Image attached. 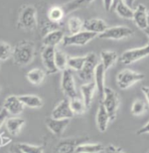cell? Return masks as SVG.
Wrapping results in <instances>:
<instances>
[{
    "label": "cell",
    "instance_id": "cell-1",
    "mask_svg": "<svg viewBox=\"0 0 149 153\" xmlns=\"http://www.w3.org/2000/svg\"><path fill=\"white\" fill-rule=\"evenodd\" d=\"M35 56V44L31 41L19 42L13 50L14 62L21 67L30 64Z\"/></svg>",
    "mask_w": 149,
    "mask_h": 153
},
{
    "label": "cell",
    "instance_id": "cell-2",
    "mask_svg": "<svg viewBox=\"0 0 149 153\" xmlns=\"http://www.w3.org/2000/svg\"><path fill=\"white\" fill-rule=\"evenodd\" d=\"M100 103L104 106L107 114H109L110 120L113 121L117 117V113L119 110L120 100L119 94L112 90L111 88L105 87L104 93V98Z\"/></svg>",
    "mask_w": 149,
    "mask_h": 153
},
{
    "label": "cell",
    "instance_id": "cell-3",
    "mask_svg": "<svg viewBox=\"0 0 149 153\" xmlns=\"http://www.w3.org/2000/svg\"><path fill=\"white\" fill-rule=\"evenodd\" d=\"M18 26L27 31L34 30L37 27V10L32 5L25 6L18 18Z\"/></svg>",
    "mask_w": 149,
    "mask_h": 153
},
{
    "label": "cell",
    "instance_id": "cell-4",
    "mask_svg": "<svg viewBox=\"0 0 149 153\" xmlns=\"http://www.w3.org/2000/svg\"><path fill=\"white\" fill-rule=\"evenodd\" d=\"M145 74L136 72L132 70H122L117 75V84L121 90L128 89L134 84L145 79Z\"/></svg>",
    "mask_w": 149,
    "mask_h": 153
},
{
    "label": "cell",
    "instance_id": "cell-5",
    "mask_svg": "<svg viewBox=\"0 0 149 153\" xmlns=\"http://www.w3.org/2000/svg\"><path fill=\"white\" fill-rule=\"evenodd\" d=\"M149 56V42L144 47L128 49L121 54L119 61L121 64L129 65Z\"/></svg>",
    "mask_w": 149,
    "mask_h": 153
},
{
    "label": "cell",
    "instance_id": "cell-6",
    "mask_svg": "<svg viewBox=\"0 0 149 153\" xmlns=\"http://www.w3.org/2000/svg\"><path fill=\"white\" fill-rule=\"evenodd\" d=\"M97 62V56L95 53H89L85 56L84 64L80 71H78V76L84 83L92 82L94 78V72L96 70Z\"/></svg>",
    "mask_w": 149,
    "mask_h": 153
},
{
    "label": "cell",
    "instance_id": "cell-7",
    "mask_svg": "<svg viewBox=\"0 0 149 153\" xmlns=\"http://www.w3.org/2000/svg\"><path fill=\"white\" fill-rule=\"evenodd\" d=\"M97 35L88 31H81L75 34L66 35L63 38V46H84L90 41L95 39Z\"/></svg>",
    "mask_w": 149,
    "mask_h": 153
},
{
    "label": "cell",
    "instance_id": "cell-8",
    "mask_svg": "<svg viewBox=\"0 0 149 153\" xmlns=\"http://www.w3.org/2000/svg\"><path fill=\"white\" fill-rule=\"evenodd\" d=\"M134 34V31L128 27L125 26H116L108 27L104 33L98 35L100 39L104 40H123L131 37Z\"/></svg>",
    "mask_w": 149,
    "mask_h": 153
},
{
    "label": "cell",
    "instance_id": "cell-9",
    "mask_svg": "<svg viewBox=\"0 0 149 153\" xmlns=\"http://www.w3.org/2000/svg\"><path fill=\"white\" fill-rule=\"evenodd\" d=\"M60 87L63 93L69 98V99H74L77 97V92L75 88V83H74L73 72L69 68L62 71L61 75V81H60Z\"/></svg>",
    "mask_w": 149,
    "mask_h": 153
},
{
    "label": "cell",
    "instance_id": "cell-10",
    "mask_svg": "<svg viewBox=\"0 0 149 153\" xmlns=\"http://www.w3.org/2000/svg\"><path fill=\"white\" fill-rule=\"evenodd\" d=\"M73 116L74 114L70 108L68 98L60 100L51 113V118L55 120H70Z\"/></svg>",
    "mask_w": 149,
    "mask_h": 153
},
{
    "label": "cell",
    "instance_id": "cell-11",
    "mask_svg": "<svg viewBox=\"0 0 149 153\" xmlns=\"http://www.w3.org/2000/svg\"><path fill=\"white\" fill-rule=\"evenodd\" d=\"M55 48L53 47H44L41 52L42 62L48 74H55L58 71L55 62Z\"/></svg>",
    "mask_w": 149,
    "mask_h": 153
},
{
    "label": "cell",
    "instance_id": "cell-12",
    "mask_svg": "<svg viewBox=\"0 0 149 153\" xmlns=\"http://www.w3.org/2000/svg\"><path fill=\"white\" fill-rule=\"evenodd\" d=\"M3 108L10 114L12 115H19L23 110H24V105L21 103V101L18 99V96L11 95L5 99L3 104Z\"/></svg>",
    "mask_w": 149,
    "mask_h": 153
},
{
    "label": "cell",
    "instance_id": "cell-13",
    "mask_svg": "<svg viewBox=\"0 0 149 153\" xmlns=\"http://www.w3.org/2000/svg\"><path fill=\"white\" fill-rule=\"evenodd\" d=\"M135 25L142 29L145 30L149 26L148 20V10L147 7L139 4V5L136 6V8L134 10V17H133Z\"/></svg>",
    "mask_w": 149,
    "mask_h": 153
},
{
    "label": "cell",
    "instance_id": "cell-14",
    "mask_svg": "<svg viewBox=\"0 0 149 153\" xmlns=\"http://www.w3.org/2000/svg\"><path fill=\"white\" fill-rule=\"evenodd\" d=\"M105 72L106 71L104 70V66L102 65V63H98L96 67L95 72H94V83L96 85V89L98 92L99 95V99L100 101H102L103 98H104V89H105Z\"/></svg>",
    "mask_w": 149,
    "mask_h": 153
},
{
    "label": "cell",
    "instance_id": "cell-15",
    "mask_svg": "<svg viewBox=\"0 0 149 153\" xmlns=\"http://www.w3.org/2000/svg\"><path fill=\"white\" fill-rule=\"evenodd\" d=\"M83 28L85 29L84 31H88L99 35L108 28V26L101 19H89L83 21Z\"/></svg>",
    "mask_w": 149,
    "mask_h": 153
},
{
    "label": "cell",
    "instance_id": "cell-16",
    "mask_svg": "<svg viewBox=\"0 0 149 153\" xmlns=\"http://www.w3.org/2000/svg\"><path fill=\"white\" fill-rule=\"evenodd\" d=\"M83 143L81 139L68 138L60 141L55 149V153H74L76 147Z\"/></svg>",
    "mask_w": 149,
    "mask_h": 153
},
{
    "label": "cell",
    "instance_id": "cell-17",
    "mask_svg": "<svg viewBox=\"0 0 149 153\" xmlns=\"http://www.w3.org/2000/svg\"><path fill=\"white\" fill-rule=\"evenodd\" d=\"M69 124V120H55L51 117L46 120V125L47 128L55 136H61Z\"/></svg>",
    "mask_w": 149,
    "mask_h": 153
},
{
    "label": "cell",
    "instance_id": "cell-18",
    "mask_svg": "<svg viewBox=\"0 0 149 153\" xmlns=\"http://www.w3.org/2000/svg\"><path fill=\"white\" fill-rule=\"evenodd\" d=\"M64 33L60 29H56L46 33L43 36L44 47H53L55 48L59 43L62 42L64 38Z\"/></svg>",
    "mask_w": 149,
    "mask_h": 153
},
{
    "label": "cell",
    "instance_id": "cell-19",
    "mask_svg": "<svg viewBox=\"0 0 149 153\" xmlns=\"http://www.w3.org/2000/svg\"><path fill=\"white\" fill-rule=\"evenodd\" d=\"M95 91H96V85L93 81L89 82V83H85L84 85H83L81 86V92L83 95V100L85 107L87 108L90 107V105L92 103V100H93Z\"/></svg>",
    "mask_w": 149,
    "mask_h": 153
},
{
    "label": "cell",
    "instance_id": "cell-20",
    "mask_svg": "<svg viewBox=\"0 0 149 153\" xmlns=\"http://www.w3.org/2000/svg\"><path fill=\"white\" fill-rule=\"evenodd\" d=\"M25 125V120L19 117H12L5 121V126L12 136H18Z\"/></svg>",
    "mask_w": 149,
    "mask_h": 153
},
{
    "label": "cell",
    "instance_id": "cell-21",
    "mask_svg": "<svg viewBox=\"0 0 149 153\" xmlns=\"http://www.w3.org/2000/svg\"><path fill=\"white\" fill-rule=\"evenodd\" d=\"M97 128L100 132H105L107 128H108V124L111 122L109 114H107L105 108L104 106L100 103L98 110H97Z\"/></svg>",
    "mask_w": 149,
    "mask_h": 153
},
{
    "label": "cell",
    "instance_id": "cell-22",
    "mask_svg": "<svg viewBox=\"0 0 149 153\" xmlns=\"http://www.w3.org/2000/svg\"><path fill=\"white\" fill-rule=\"evenodd\" d=\"M19 100L24 105V107H30V108H41L43 106L42 100L37 96L32 94H25L18 96Z\"/></svg>",
    "mask_w": 149,
    "mask_h": 153
},
{
    "label": "cell",
    "instance_id": "cell-23",
    "mask_svg": "<svg viewBox=\"0 0 149 153\" xmlns=\"http://www.w3.org/2000/svg\"><path fill=\"white\" fill-rule=\"evenodd\" d=\"M100 57H101V63L104 66L105 71L111 68L119 58L117 52L112 51V50H103V51H101Z\"/></svg>",
    "mask_w": 149,
    "mask_h": 153
},
{
    "label": "cell",
    "instance_id": "cell-24",
    "mask_svg": "<svg viewBox=\"0 0 149 153\" xmlns=\"http://www.w3.org/2000/svg\"><path fill=\"white\" fill-rule=\"evenodd\" d=\"M104 146L101 143H80L75 153H100L104 151Z\"/></svg>",
    "mask_w": 149,
    "mask_h": 153
},
{
    "label": "cell",
    "instance_id": "cell-25",
    "mask_svg": "<svg viewBox=\"0 0 149 153\" xmlns=\"http://www.w3.org/2000/svg\"><path fill=\"white\" fill-rule=\"evenodd\" d=\"M117 14L123 18V19H133L134 17V9L132 7H130L124 0H119L118 4L115 7L114 10Z\"/></svg>",
    "mask_w": 149,
    "mask_h": 153
},
{
    "label": "cell",
    "instance_id": "cell-26",
    "mask_svg": "<svg viewBox=\"0 0 149 153\" xmlns=\"http://www.w3.org/2000/svg\"><path fill=\"white\" fill-rule=\"evenodd\" d=\"M45 71L41 69H32L27 73V78L31 84L34 85H40L43 83L45 79Z\"/></svg>",
    "mask_w": 149,
    "mask_h": 153
},
{
    "label": "cell",
    "instance_id": "cell-27",
    "mask_svg": "<svg viewBox=\"0 0 149 153\" xmlns=\"http://www.w3.org/2000/svg\"><path fill=\"white\" fill-rule=\"evenodd\" d=\"M64 15H65L64 10L60 6H53L49 9V11L47 13L48 20L53 23H56V24H59L60 22L63 19Z\"/></svg>",
    "mask_w": 149,
    "mask_h": 153
},
{
    "label": "cell",
    "instance_id": "cell-28",
    "mask_svg": "<svg viewBox=\"0 0 149 153\" xmlns=\"http://www.w3.org/2000/svg\"><path fill=\"white\" fill-rule=\"evenodd\" d=\"M83 27V21L78 17H71L69 19L67 22V28L69 32V35L75 34L81 32Z\"/></svg>",
    "mask_w": 149,
    "mask_h": 153
},
{
    "label": "cell",
    "instance_id": "cell-29",
    "mask_svg": "<svg viewBox=\"0 0 149 153\" xmlns=\"http://www.w3.org/2000/svg\"><path fill=\"white\" fill-rule=\"evenodd\" d=\"M55 62L57 71H65L68 69V57L67 56L59 49H55Z\"/></svg>",
    "mask_w": 149,
    "mask_h": 153
},
{
    "label": "cell",
    "instance_id": "cell-30",
    "mask_svg": "<svg viewBox=\"0 0 149 153\" xmlns=\"http://www.w3.org/2000/svg\"><path fill=\"white\" fill-rule=\"evenodd\" d=\"M69 105H70V108H71L74 115V114L81 115V114H84L87 109V107H85V105L83 103V100L79 99L78 97L71 99L69 100Z\"/></svg>",
    "mask_w": 149,
    "mask_h": 153
},
{
    "label": "cell",
    "instance_id": "cell-31",
    "mask_svg": "<svg viewBox=\"0 0 149 153\" xmlns=\"http://www.w3.org/2000/svg\"><path fill=\"white\" fill-rule=\"evenodd\" d=\"M16 150L21 153H44L43 146L32 145L28 143H18Z\"/></svg>",
    "mask_w": 149,
    "mask_h": 153
},
{
    "label": "cell",
    "instance_id": "cell-32",
    "mask_svg": "<svg viewBox=\"0 0 149 153\" xmlns=\"http://www.w3.org/2000/svg\"><path fill=\"white\" fill-rule=\"evenodd\" d=\"M85 56H74L68 58V68L69 70L80 71L84 64Z\"/></svg>",
    "mask_w": 149,
    "mask_h": 153
},
{
    "label": "cell",
    "instance_id": "cell-33",
    "mask_svg": "<svg viewBox=\"0 0 149 153\" xmlns=\"http://www.w3.org/2000/svg\"><path fill=\"white\" fill-rule=\"evenodd\" d=\"M147 107H148V104L142 100H136L132 105V108H131V113L133 115L135 116H139L142 115L144 113H146L147 111Z\"/></svg>",
    "mask_w": 149,
    "mask_h": 153
},
{
    "label": "cell",
    "instance_id": "cell-34",
    "mask_svg": "<svg viewBox=\"0 0 149 153\" xmlns=\"http://www.w3.org/2000/svg\"><path fill=\"white\" fill-rule=\"evenodd\" d=\"M93 0H73L68 4H66L62 8L64 10L65 13H69L72 11H74L78 8H81L82 6H84L86 4H89Z\"/></svg>",
    "mask_w": 149,
    "mask_h": 153
},
{
    "label": "cell",
    "instance_id": "cell-35",
    "mask_svg": "<svg viewBox=\"0 0 149 153\" xmlns=\"http://www.w3.org/2000/svg\"><path fill=\"white\" fill-rule=\"evenodd\" d=\"M13 48L10 44L0 42V61H6L13 56Z\"/></svg>",
    "mask_w": 149,
    "mask_h": 153
},
{
    "label": "cell",
    "instance_id": "cell-36",
    "mask_svg": "<svg viewBox=\"0 0 149 153\" xmlns=\"http://www.w3.org/2000/svg\"><path fill=\"white\" fill-rule=\"evenodd\" d=\"M105 153H125L121 149L117 148L113 145H109L107 148L104 149Z\"/></svg>",
    "mask_w": 149,
    "mask_h": 153
},
{
    "label": "cell",
    "instance_id": "cell-37",
    "mask_svg": "<svg viewBox=\"0 0 149 153\" xmlns=\"http://www.w3.org/2000/svg\"><path fill=\"white\" fill-rule=\"evenodd\" d=\"M8 114H8L4 108H2V110L0 111V128L2 127V125L5 123V121L7 120Z\"/></svg>",
    "mask_w": 149,
    "mask_h": 153
},
{
    "label": "cell",
    "instance_id": "cell-38",
    "mask_svg": "<svg viewBox=\"0 0 149 153\" xmlns=\"http://www.w3.org/2000/svg\"><path fill=\"white\" fill-rule=\"evenodd\" d=\"M144 134H149V121L145 124L143 127H141L138 131H137V135L140 136V135H144Z\"/></svg>",
    "mask_w": 149,
    "mask_h": 153
},
{
    "label": "cell",
    "instance_id": "cell-39",
    "mask_svg": "<svg viewBox=\"0 0 149 153\" xmlns=\"http://www.w3.org/2000/svg\"><path fill=\"white\" fill-rule=\"evenodd\" d=\"M141 91L143 92L146 100H147V103L149 107V87L148 86H142L141 87Z\"/></svg>",
    "mask_w": 149,
    "mask_h": 153
},
{
    "label": "cell",
    "instance_id": "cell-40",
    "mask_svg": "<svg viewBox=\"0 0 149 153\" xmlns=\"http://www.w3.org/2000/svg\"><path fill=\"white\" fill-rule=\"evenodd\" d=\"M104 1V8L106 11H111V4H112V0H103Z\"/></svg>",
    "mask_w": 149,
    "mask_h": 153
},
{
    "label": "cell",
    "instance_id": "cell-41",
    "mask_svg": "<svg viewBox=\"0 0 149 153\" xmlns=\"http://www.w3.org/2000/svg\"><path fill=\"white\" fill-rule=\"evenodd\" d=\"M144 32L146 33V34L148 35V39H149V26L147 27V28H146V29H145V30H144Z\"/></svg>",
    "mask_w": 149,
    "mask_h": 153
},
{
    "label": "cell",
    "instance_id": "cell-42",
    "mask_svg": "<svg viewBox=\"0 0 149 153\" xmlns=\"http://www.w3.org/2000/svg\"><path fill=\"white\" fill-rule=\"evenodd\" d=\"M148 24H149V11H148Z\"/></svg>",
    "mask_w": 149,
    "mask_h": 153
},
{
    "label": "cell",
    "instance_id": "cell-43",
    "mask_svg": "<svg viewBox=\"0 0 149 153\" xmlns=\"http://www.w3.org/2000/svg\"><path fill=\"white\" fill-rule=\"evenodd\" d=\"M17 153H21L20 152H18V151H17Z\"/></svg>",
    "mask_w": 149,
    "mask_h": 153
},
{
    "label": "cell",
    "instance_id": "cell-44",
    "mask_svg": "<svg viewBox=\"0 0 149 153\" xmlns=\"http://www.w3.org/2000/svg\"><path fill=\"white\" fill-rule=\"evenodd\" d=\"M1 110H2V108H1V107H0V111H1Z\"/></svg>",
    "mask_w": 149,
    "mask_h": 153
},
{
    "label": "cell",
    "instance_id": "cell-45",
    "mask_svg": "<svg viewBox=\"0 0 149 153\" xmlns=\"http://www.w3.org/2000/svg\"><path fill=\"white\" fill-rule=\"evenodd\" d=\"M148 153H149V151H148Z\"/></svg>",
    "mask_w": 149,
    "mask_h": 153
}]
</instances>
